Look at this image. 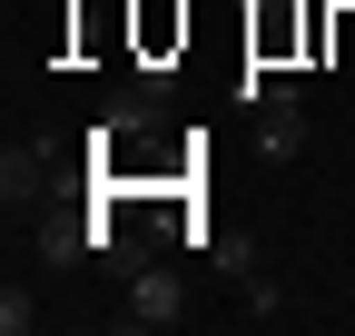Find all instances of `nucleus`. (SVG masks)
I'll use <instances>...</instances> for the list:
<instances>
[{
  "label": "nucleus",
  "mask_w": 355,
  "mask_h": 336,
  "mask_svg": "<svg viewBox=\"0 0 355 336\" xmlns=\"http://www.w3.org/2000/svg\"><path fill=\"white\" fill-rule=\"evenodd\" d=\"M247 109H257V158H306V99H296V79H257L247 69Z\"/></svg>",
  "instance_id": "1"
},
{
  "label": "nucleus",
  "mask_w": 355,
  "mask_h": 336,
  "mask_svg": "<svg viewBox=\"0 0 355 336\" xmlns=\"http://www.w3.org/2000/svg\"><path fill=\"white\" fill-rule=\"evenodd\" d=\"M50 188H60V139H10L0 198H10V208H50Z\"/></svg>",
  "instance_id": "3"
},
{
  "label": "nucleus",
  "mask_w": 355,
  "mask_h": 336,
  "mask_svg": "<svg viewBox=\"0 0 355 336\" xmlns=\"http://www.w3.org/2000/svg\"><path fill=\"white\" fill-rule=\"evenodd\" d=\"M178 317H188V287H178V267L139 258V267H128V287H119V326H178Z\"/></svg>",
  "instance_id": "2"
},
{
  "label": "nucleus",
  "mask_w": 355,
  "mask_h": 336,
  "mask_svg": "<svg viewBox=\"0 0 355 336\" xmlns=\"http://www.w3.org/2000/svg\"><path fill=\"white\" fill-rule=\"evenodd\" d=\"M30 326H40V297L10 277V287H0V336H30Z\"/></svg>",
  "instance_id": "5"
},
{
  "label": "nucleus",
  "mask_w": 355,
  "mask_h": 336,
  "mask_svg": "<svg viewBox=\"0 0 355 336\" xmlns=\"http://www.w3.org/2000/svg\"><path fill=\"white\" fill-rule=\"evenodd\" d=\"M30 247H40V267H79V258H99V218L40 208V218H30Z\"/></svg>",
  "instance_id": "4"
}]
</instances>
